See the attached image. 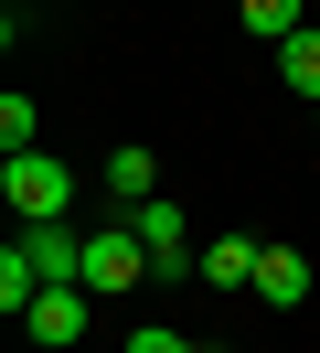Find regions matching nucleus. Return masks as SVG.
I'll list each match as a JSON object with an SVG mask.
<instances>
[{"instance_id":"6e6552de","label":"nucleus","mask_w":320,"mask_h":353,"mask_svg":"<svg viewBox=\"0 0 320 353\" xmlns=\"http://www.w3.org/2000/svg\"><path fill=\"white\" fill-rule=\"evenodd\" d=\"M107 193H118V203H128V214H139V203H149V193H160V161H149V150H139V139H128V150H118V161H107Z\"/></svg>"},{"instance_id":"9b49d317","label":"nucleus","mask_w":320,"mask_h":353,"mask_svg":"<svg viewBox=\"0 0 320 353\" xmlns=\"http://www.w3.org/2000/svg\"><path fill=\"white\" fill-rule=\"evenodd\" d=\"M128 353H224V343H192V332H171V321H149V332H128Z\"/></svg>"},{"instance_id":"0eeeda50","label":"nucleus","mask_w":320,"mask_h":353,"mask_svg":"<svg viewBox=\"0 0 320 353\" xmlns=\"http://www.w3.org/2000/svg\"><path fill=\"white\" fill-rule=\"evenodd\" d=\"M235 22L256 43H288V32H310V0H235Z\"/></svg>"},{"instance_id":"f8f14e48","label":"nucleus","mask_w":320,"mask_h":353,"mask_svg":"<svg viewBox=\"0 0 320 353\" xmlns=\"http://www.w3.org/2000/svg\"><path fill=\"white\" fill-rule=\"evenodd\" d=\"M310 118H320V108H310Z\"/></svg>"},{"instance_id":"f03ea898","label":"nucleus","mask_w":320,"mask_h":353,"mask_svg":"<svg viewBox=\"0 0 320 353\" xmlns=\"http://www.w3.org/2000/svg\"><path fill=\"white\" fill-rule=\"evenodd\" d=\"M139 279H160V268H149V246H139V225L85 236V289H96V300H118V289H139Z\"/></svg>"},{"instance_id":"f257e3e1","label":"nucleus","mask_w":320,"mask_h":353,"mask_svg":"<svg viewBox=\"0 0 320 353\" xmlns=\"http://www.w3.org/2000/svg\"><path fill=\"white\" fill-rule=\"evenodd\" d=\"M0 193H11V214H21V225H64L75 172H64L54 150H11V161H0Z\"/></svg>"},{"instance_id":"423d86ee","label":"nucleus","mask_w":320,"mask_h":353,"mask_svg":"<svg viewBox=\"0 0 320 353\" xmlns=\"http://www.w3.org/2000/svg\"><path fill=\"white\" fill-rule=\"evenodd\" d=\"M256 300L299 310V300H310V257H299V246H267V257H256Z\"/></svg>"},{"instance_id":"7ed1b4c3","label":"nucleus","mask_w":320,"mask_h":353,"mask_svg":"<svg viewBox=\"0 0 320 353\" xmlns=\"http://www.w3.org/2000/svg\"><path fill=\"white\" fill-rule=\"evenodd\" d=\"M85 321H96V289H85V279H54V289H43L32 310H21V332H32L43 353H64V343H85Z\"/></svg>"},{"instance_id":"1a4fd4ad","label":"nucleus","mask_w":320,"mask_h":353,"mask_svg":"<svg viewBox=\"0 0 320 353\" xmlns=\"http://www.w3.org/2000/svg\"><path fill=\"white\" fill-rule=\"evenodd\" d=\"M277 75H288V86H299V97H310V108H320V22L277 43Z\"/></svg>"},{"instance_id":"20e7f679","label":"nucleus","mask_w":320,"mask_h":353,"mask_svg":"<svg viewBox=\"0 0 320 353\" xmlns=\"http://www.w3.org/2000/svg\"><path fill=\"white\" fill-rule=\"evenodd\" d=\"M21 268H32L43 289H54V279H85V236H75V225H21Z\"/></svg>"},{"instance_id":"9d476101","label":"nucleus","mask_w":320,"mask_h":353,"mask_svg":"<svg viewBox=\"0 0 320 353\" xmlns=\"http://www.w3.org/2000/svg\"><path fill=\"white\" fill-rule=\"evenodd\" d=\"M43 108H32V97H0V150H43Z\"/></svg>"},{"instance_id":"39448f33","label":"nucleus","mask_w":320,"mask_h":353,"mask_svg":"<svg viewBox=\"0 0 320 353\" xmlns=\"http://www.w3.org/2000/svg\"><path fill=\"white\" fill-rule=\"evenodd\" d=\"M256 257H267L256 236H213L203 257H192V279H203V289H256Z\"/></svg>"}]
</instances>
